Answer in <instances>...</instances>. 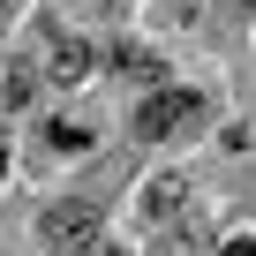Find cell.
Segmentation results:
<instances>
[{"mask_svg":"<svg viewBox=\"0 0 256 256\" xmlns=\"http://www.w3.org/2000/svg\"><path fill=\"white\" fill-rule=\"evenodd\" d=\"M38 226H46L53 248H90V241H98V204H53Z\"/></svg>","mask_w":256,"mask_h":256,"instance_id":"7a4b0ae2","label":"cell"},{"mask_svg":"<svg viewBox=\"0 0 256 256\" xmlns=\"http://www.w3.org/2000/svg\"><path fill=\"white\" fill-rule=\"evenodd\" d=\"M218 256H256V241H226V248H218Z\"/></svg>","mask_w":256,"mask_h":256,"instance_id":"ba28073f","label":"cell"},{"mask_svg":"<svg viewBox=\"0 0 256 256\" xmlns=\"http://www.w3.org/2000/svg\"><path fill=\"white\" fill-rule=\"evenodd\" d=\"M226 8H241V16H248V8H256V0H226Z\"/></svg>","mask_w":256,"mask_h":256,"instance_id":"9c48e42d","label":"cell"},{"mask_svg":"<svg viewBox=\"0 0 256 256\" xmlns=\"http://www.w3.org/2000/svg\"><path fill=\"white\" fill-rule=\"evenodd\" d=\"M90 60H98V53H90V46H83V38H76V30H68V38H53V46H46V76H53V83H60V90H76V83H83V76H90Z\"/></svg>","mask_w":256,"mask_h":256,"instance_id":"3957f363","label":"cell"},{"mask_svg":"<svg viewBox=\"0 0 256 256\" xmlns=\"http://www.w3.org/2000/svg\"><path fill=\"white\" fill-rule=\"evenodd\" d=\"M188 113H196V90H174V83H158V90L136 106V136H144V144H158V136H174Z\"/></svg>","mask_w":256,"mask_h":256,"instance_id":"6da1fadb","label":"cell"},{"mask_svg":"<svg viewBox=\"0 0 256 256\" xmlns=\"http://www.w3.org/2000/svg\"><path fill=\"white\" fill-rule=\"evenodd\" d=\"M0 23H8V0H0Z\"/></svg>","mask_w":256,"mask_h":256,"instance_id":"30bf717a","label":"cell"},{"mask_svg":"<svg viewBox=\"0 0 256 256\" xmlns=\"http://www.w3.org/2000/svg\"><path fill=\"white\" fill-rule=\"evenodd\" d=\"M181 196H188V181H181V174H158V181L144 188V211H151V218H174Z\"/></svg>","mask_w":256,"mask_h":256,"instance_id":"277c9868","label":"cell"},{"mask_svg":"<svg viewBox=\"0 0 256 256\" xmlns=\"http://www.w3.org/2000/svg\"><path fill=\"white\" fill-rule=\"evenodd\" d=\"M0 98H8V106H30V98H38V76H30V68H8V83H0Z\"/></svg>","mask_w":256,"mask_h":256,"instance_id":"52a82bcc","label":"cell"},{"mask_svg":"<svg viewBox=\"0 0 256 256\" xmlns=\"http://www.w3.org/2000/svg\"><path fill=\"white\" fill-rule=\"evenodd\" d=\"M46 136H53V151H90V128L83 120H53Z\"/></svg>","mask_w":256,"mask_h":256,"instance_id":"8992f818","label":"cell"},{"mask_svg":"<svg viewBox=\"0 0 256 256\" xmlns=\"http://www.w3.org/2000/svg\"><path fill=\"white\" fill-rule=\"evenodd\" d=\"M0 174H8V158H0Z\"/></svg>","mask_w":256,"mask_h":256,"instance_id":"7c38bea8","label":"cell"},{"mask_svg":"<svg viewBox=\"0 0 256 256\" xmlns=\"http://www.w3.org/2000/svg\"><path fill=\"white\" fill-rule=\"evenodd\" d=\"M98 256H120V248H98Z\"/></svg>","mask_w":256,"mask_h":256,"instance_id":"8fae6325","label":"cell"},{"mask_svg":"<svg viewBox=\"0 0 256 256\" xmlns=\"http://www.w3.org/2000/svg\"><path fill=\"white\" fill-rule=\"evenodd\" d=\"M113 68H120V76H144V83H158V60H151L144 46H113Z\"/></svg>","mask_w":256,"mask_h":256,"instance_id":"5b68a950","label":"cell"}]
</instances>
